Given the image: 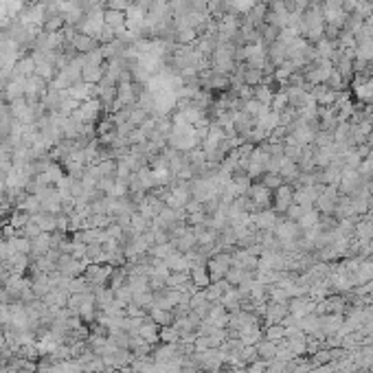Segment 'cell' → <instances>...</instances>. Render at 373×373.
Instances as JSON below:
<instances>
[{
	"label": "cell",
	"mask_w": 373,
	"mask_h": 373,
	"mask_svg": "<svg viewBox=\"0 0 373 373\" xmlns=\"http://www.w3.org/2000/svg\"><path fill=\"white\" fill-rule=\"evenodd\" d=\"M197 138H200V134H197L195 126L187 123L182 116H180V119H176L173 130L169 134V143L173 145L176 150H191L193 145L197 143Z\"/></svg>",
	"instance_id": "6da1fadb"
},
{
	"label": "cell",
	"mask_w": 373,
	"mask_h": 373,
	"mask_svg": "<svg viewBox=\"0 0 373 373\" xmlns=\"http://www.w3.org/2000/svg\"><path fill=\"white\" fill-rule=\"evenodd\" d=\"M336 187H338L345 195H356L362 189V173L358 169H342L340 180Z\"/></svg>",
	"instance_id": "7a4b0ae2"
},
{
	"label": "cell",
	"mask_w": 373,
	"mask_h": 373,
	"mask_svg": "<svg viewBox=\"0 0 373 373\" xmlns=\"http://www.w3.org/2000/svg\"><path fill=\"white\" fill-rule=\"evenodd\" d=\"M338 200H340L338 189L334 185H327V189H320V193H318L314 204H316V211H320V213H334Z\"/></svg>",
	"instance_id": "3957f363"
},
{
	"label": "cell",
	"mask_w": 373,
	"mask_h": 373,
	"mask_svg": "<svg viewBox=\"0 0 373 373\" xmlns=\"http://www.w3.org/2000/svg\"><path fill=\"white\" fill-rule=\"evenodd\" d=\"M272 202H275V211H277V213H285V211L290 209V204L294 202V189L288 187L283 182L279 189H275V191H272Z\"/></svg>",
	"instance_id": "277c9868"
},
{
	"label": "cell",
	"mask_w": 373,
	"mask_h": 373,
	"mask_svg": "<svg viewBox=\"0 0 373 373\" xmlns=\"http://www.w3.org/2000/svg\"><path fill=\"white\" fill-rule=\"evenodd\" d=\"M97 112H99V101L88 99L86 104H82V106L75 110V119L77 121H90V119H94V116H97Z\"/></svg>",
	"instance_id": "5b68a950"
},
{
	"label": "cell",
	"mask_w": 373,
	"mask_h": 373,
	"mask_svg": "<svg viewBox=\"0 0 373 373\" xmlns=\"http://www.w3.org/2000/svg\"><path fill=\"white\" fill-rule=\"evenodd\" d=\"M255 224H257V229H263V231H270V229H277V215L275 211H257V215H255Z\"/></svg>",
	"instance_id": "8992f818"
},
{
	"label": "cell",
	"mask_w": 373,
	"mask_h": 373,
	"mask_svg": "<svg viewBox=\"0 0 373 373\" xmlns=\"http://www.w3.org/2000/svg\"><path fill=\"white\" fill-rule=\"evenodd\" d=\"M229 266H231V259L229 257H215L211 261V275H213V279H219V277H224L229 272Z\"/></svg>",
	"instance_id": "52a82bcc"
},
{
	"label": "cell",
	"mask_w": 373,
	"mask_h": 373,
	"mask_svg": "<svg viewBox=\"0 0 373 373\" xmlns=\"http://www.w3.org/2000/svg\"><path fill=\"white\" fill-rule=\"evenodd\" d=\"M187 197H189V193L185 187H176L167 195V202H169V207H182V204H187Z\"/></svg>",
	"instance_id": "ba28073f"
},
{
	"label": "cell",
	"mask_w": 373,
	"mask_h": 373,
	"mask_svg": "<svg viewBox=\"0 0 373 373\" xmlns=\"http://www.w3.org/2000/svg\"><path fill=\"white\" fill-rule=\"evenodd\" d=\"M72 44H75V48L82 51V53H92L94 38H90V35H86V33H79V35H75V38H72Z\"/></svg>",
	"instance_id": "9c48e42d"
},
{
	"label": "cell",
	"mask_w": 373,
	"mask_h": 373,
	"mask_svg": "<svg viewBox=\"0 0 373 373\" xmlns=\"http://www.w3.org/2000/svg\"><path fill=\"white\" fill-rule=\"evenodd\" d=\"M314 163L318 167H327L334 163V150L332 147H320L318 152H314Z\"/></svg>",
	"instance_id": "30bf717a"
},
{
	"label": "cell",
	"mask_w": 373,
	"mask_h": 373,
	"mask_svg": "<svg viewBox=\"0 0 373 373\" xmlns=\"http://www.w3.org/2000/svg\"><path fill=\"white\" fill-rule=\"evenodd\" d=\"M261 185L268 187L270 191H275V189H279V187L283 185V178H281L279 173H270V171H266V173H263V178H261Z\"/></svg>",
	"instance_id": "8fae6325"
},
{
	"label": "cell",
	"mask_w": 373,
	"mask_h": 373,
	"mask_svg": "<svg viewBox=\"0 0 373 373\" xmlns=\"http://www.w3.org/2000/svg\"><path fill=\"white\" fill-rule=\"evenodd\" d=\"M285 314H288V310L281 305V303H277L275 307H270V312H268V320L270 323H279L281 318H285Z\"/></svg>",
	"instance_id": "7c38bea8"
},
{
	"label": "cell",
	"mask_w": 373,
	"mask_h": 373,
	"mask_svg": "<svg viewBox=\"0 0 373 373\" xmlns=\"http://www.w3.org/2000/svg\"><path fill=\"white\" fill-rule=\"evenodd\" d=\"M119 104H130L132 101V86L130 84H123L121 88H119Z\"/></svg>",
	"instance_id": "4fadbf2b"
},
{
	"label": "cell",
	"mask_w": 373,
	"mask_h": 373,
	"mask_svg": "<svg viewBox=\"0 0 373 373\" xmlns=\"http://www.w3.org/2000/svg\"><path fill=\"white\" fill-rule=\"evenodd\" d=\"M259 354H261L263 358H275V356H277L275 342H266V345H261V347H259Z\"/></svg>",
	"instance_id": "5bb4252c"
},
{
	"label": "cell",
	"mask_w": 373,
	"mask_h": 373,
	"mask_svg": "<svg viewBox=\"0 0 373 373\" xmlns=\"http://www.w3.org/2000/svg\"><path fill=\"white\" fill-rule=\"evenodd\" d=\"M193 275H195V277H193V279H195V283H197V285H200V288H202V285H207V283H209V277H207V272H204V270H202V268H197V270H195V272H193Z\"/></svg>",
	"instance_id": "9a60e30c"
},
{
	"label": "cell",
	"mask_w": 373,
	"mask_h": 373,
	"mask_svg": "<svg viewBox=\"0 0 373 373\" xmlns=\"http://www.w3.org/2000/svg\"><path fill=\"white\" fill-rule=\"evenodd\" d=\"M110 5L114 7V9H130V5H132V0H110Z\"/></svg>",
	"instance_id": "2e32d148"
},
{
	"label": "cell",
	"mask_w": 373,
	"mask_h": 373,
	"mask_svg": "<svg viewBox=\"0 0 373 373\" xmlns=\"http://www.w3.org/2000/svg\"><path fill=\"white\" fill-rule=\"evenodd\" d=\"M255 79H259V72H248V82L255 84Z\"/></svg>",
	"instance_id": "e0dca14e"
}]
</instances>
